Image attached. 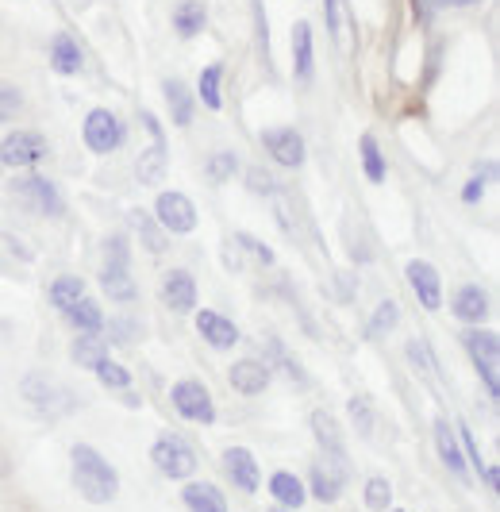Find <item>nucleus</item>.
Here are the masks:
<instances>
[{"label":"nucleus","mask_w":500,"mask_h":512,"mask_svg":"<svg viewBox=\"0 0 500 512\" xmlns=\"http://www.w3.org/2000/svg\"><path fill=\"white\" fill-rule=\"evenodd\" d=\"M74 486L89 505H108V501H116V493H120V474L112 470V462L104 459L100 451L85 447V443H77L74 447Z\"/></svg>","instance_id":"f257e3e1"},{"label":"nucleus","mask_w":500,"mask_h":512,"mask_svg":"<svg viewBox=\"0 0 500 512\" xmlns=\"http://www.w3.org/2000/svg\"><path fill=\"white\" fill-rule=\"evenodd\" d=\"M100 285L112 301H135V282L127 274V247L124 239H108V251H104V274H100Z\"/></svg>","instance_id":"f03ea898"},{"label":"nucleus","mask_w":500,"mask_h":512,"mask_svg":"<svg viewBox=\"0 0 500 512\" xmlns=\"http://www.w3.org/2000/svg\"><path fill=\"white\" fill-rule=\"evenodd\" d=\"M462 343H466V351H470V359H474L477 374L485 378L489 397H497V393H500V382H497L500 339L493 332H462Z\"/></svg>","instance_id":"7ed1b4c3"},{"label":"nucleus","mask_w":500,"mask_h":512,"mask_svg":"<svg viewBox=\"0 0 500 512\" xmlns=\"http://www.w3.org/2000/svg\"><path fill=\"white\" fill-rule=\"evenodd\" d=\"M24 397L47 416H62V412L74 409V393L62 382H54V378H43V374L24 378Z\"/></svg>","instance_id":"20e7f679"},{"label":"nucleus","mask_w":500,"mask_h":512,"mask_svg":"<svg viewBox=\"0 0 500 512\" xmlns=\"http://www.w3.org/2000/svg\"><path fill=\"white\" fill-rule=\"evenodd\" d=\"M150 459H154V466H158L166 478H189V474L197 470V455H193V447L177 436L158 439V443L150 447Z\"/></svg>","instance_id":"39448f33"},{"label":"nucleus","mask_w":500,"mask_h":512,"mask_svg":"<svg viewBox=\"0 0 500 512\" xmlns=\"http://www.w3.org/2000/svg\"><path fill=\"white\" fill-rule=\"evenodd\" d=\"M47 158V139L39 131H12L0 143V166H35Z\"/></svg>","instance_id":"423d86ee"},{"label":"nucleus","mask_w":500,"mask_h":512,"mask_svg":"<svg viewBox=\"0 0 500 512\" xmlns=\"http://www.w3.org/2000/svg\"><path fill=\"white\" fill-rule=\"evenodd\" d=\"M143 128L150 131V147L139 154V162H135V174L143 185H158V181H166V135L158 128V120L143 112Z\"/></svg>","instance_id":"0eeeda50"},{"label":"nucleus","mask_w":500,"mask_h":512,"mask_svg":"<svg viewBox=\"0 0 500 512\" xmlns=\"http://www.w3.org/2000/svg\"><path fill=\"white\" fill-rule=\"evenodd\" d=\"M154 220L166 231H174V235H189V231L197 228V208H193V201L185 193H158Z\"/></svg>","instance_id":"6e6552de"},{"label":"nucleus","mask_w":500,"mask_h":512,"mask_svg":"<svg viewBox=\"0 0 500 512\" xmlns=\"http://www.w3.org/2000/svg\"><path fill=\"white\" fill-rule=\"evenodd\" d=\"M85 143H89V151H97V154L116 151V147L124 143V124H120L108 108H93V112L85 116Z\"/></svg>","instance_id":"1a4fd4ad"},{"label":"nucleus","mask_w":500,"mask_h":512,"mask_svg":"<svg viewBox=\"0 0 500 512\" xmlns=\"http://www.w3.org/2000/svg\"><path fill=\"white\" fill-rule=\"evenodd\" d=\"M170 397H174V409L181 412L185 420H193V424H212V420H216L212 393L200 382H177Z\"/></svg>","instance_id":"9d476101"},{"label":"nucleus","mask_w":500,"mask_h":512,"mask_svg":"<svg viewBox=\"0 0 500 512\" xmlns=\"http://www.w3.org/2000/svg\"><path fill=\"white\" fill-rule=\"evenodd\" d=\"M312 432H316V443L324 447V459L347 478L350 474V462H347V447H343V432L339 424L327 416V412H312Z\"/></svg>","instance_id":"9b49d317"},{"label":"nucleus","mask_w":500,"mask_h":512,"mask_svg":"<svg viewBox=\"0 0 500 512\" xmlns=\"http://www.w3.org/2000/svg\"><path fill=\"white\" fill-rule=\"evenodd\" d=\"M408 282L416 289V297H420V305L427 312H439L443 308V282H439V270L431 266V262H408Z\"/></svg>","instance_id":"f8f14e48"},{"label":"nucleus","mask_w":500,"mask_h":512,"mask_svg":"<svg viewBox=\"0 0 500 512\" xmlns=\"http://www.w3.org/2000/svg\"><path fill=\"white\" fill-rule=\"evenodd\" d=\"M162 305L174 312H193L197 308V282L189 278V270H170L162 278Z\"/></svg>","instance_id":"ddd939ff"},{"label":"nucleus","mask_w":500,"mask_h":512,"mask_svg":"<svg viewBox=\"0 0 500 512\" xmlns=\"http://www.w3.org/2000/svg\"><path fill=\"white\" fill-rule=\"evenodd\" d=\"M262 143H266V151L274 154L281 166H300L304 162V139L293 128L262 131Z\"/></svg>","instance_id":"4468645a"},{"label":"nucleus","mask_w":500,"mask_h":512,"mask_svg":"<svg viewBox=\"0 0 500 512\" xmlns=\"http://www.w3.org/2000/svg\"><path fill=\"white\" fill-rule=\"evenodd\" d=\"M224 470H227V478H231L239 489H247V493H254V489H258V482H262L258 462H254V455H250L247 447H227V451H224Z\"/></svg>","instance_id":"2eb2a0df"},{"label":"nucleus","mask_w":500,"mask_h":512,"mask_svg":"<svg viewBox=\"0 0 500 512\" xmlns=\"http://www.w3.org/2000/svg\"><path fill=\"white\" fill-rule=\"evenodd\" d=\"M197 332L216 347V351H227V347H235L239 343V328L227 320V316H220V312H212V308H204V312H197Z\"/></svg>","instance_id":"dca6fc26"},{"label":"nucleus","mask_w":500,"mask_h":512,"mask_svg":"<svg viewBox=\"0 0 500 512\" xmlns=\"http://www.w3.org/2000/svg\"><path fill=\"white\" fill-rule=\"evenodd\" d=\"M231 385H235L239 393L254 397V393H262V389L270 385V366H266V362H254V359L235 362V366H231Z\"/></svg>","instance_id":"f3484780"},{"label":"nucleus","mask_w":500,"mask_h":512,"mask_svg":"<svg viewBox=\"0 0 500 512\" xmlns=\"http://www.w3.org/2000/svg\"><path fill=\"white\" fill-rule=\"evenodd\" d=\"M181 497H185V509L189 512H227L224 493L212 482H189V486L181 489Z\"/></svg>","instance_id":"a211bd4d"},{"label":"nucleus","mask_w":500,"mask_h":512,"mask_svg":"<svg viewBox=\"0 0 500 512\" xmlns=\"http://www.w3.org/2000/svg\"><path fill=\"white\" fill-rule=\"evenodd\" d=\"M20 193H24L27 201L39 208L43 216H58V212H62V197H58V189H54L47 178H24L20 181Z\"/></svg>","instance_id":"6ab92c4d"},{"label":"nucleus","mask_w":500,"mask_h":512,"mask_svg":"<svg viewBox=\"0 0 500 512\" xmlns=\"http://www.w3.org/2000/svg\"><path fill=\"white\" fill-rule=\"evenodd\" d=\"M435 447H439V459L447 466L450 474H466V459H462V447H458V439H454V428H450L447 420H435Z\"/></svg>","instance_id":"aec40b11"},{"label":"nucleus","mask_w":500,"mask_h":512,"mask_svg":"<svg viewBox=\"0 0 500 512\" xmlns=\"http://www.w3.org/2000/svg\"><path fill=\"white\" fill-rule=\"evenodd\" d=\"M485 312H489L485 289L481 285H462L458 297H454V316L466 320V324H477V320H485Z\"/></svg>","instance_id":"412c9836"},{"label":"nucleus","mask_w":500,"mask_h":512,"mask_svg":"<svg viewBox=\"0 0 500 512\" xmlns=\"http://www.w3.org/2000/svg\"><path fill=\"white\" fill-rule=\"evenodd\" d=\"M270 493L281 501V509H289V512H297L300 505H304V497H308L304 482H300L297 474H289V470H277L274 478H270Z\"/></svg>","instance_id":"4be33fe9"},{"label":"nucleus","mask_w":500,"mask_h":512,"mask_svg":"<svg viewBox=\"0 0 500 512\" xmlns=\"http://www.w3.org/2000/svg\"><path fill=\"white\" fill-rule=\"evenodd\" d=\"M50 66L66 77L81 70V47H77L66 31H58V35H54V43H50Z\"/></svg>","instance_id":"5701e85b"},{"label":"nucleus","mask_w":500,"mask_h":512,"mask_svg":"<svg viewBox=\"0 0 500 512\" xmlns=\"http://www.w3.org/2000/svg\"><path fill=\"white\" fill-rule=\"evenodd\" d=\"M339 489H343V474L331 462H316L312 466V497L331 505V501H339Z\"/></svg>","instance_id":"b1692460"},{"label":"nucleus","mask_w":500,"mask_h":512,"mask_svg":"<svg viewBox=\"0 0 500 512\" xmlns=\"http://www.w3.org/2000/svg\"><path fill=\"white\" fill-rule=\"evenodd\" d=\"M208 20V8H204V0H181L174 8V27L181 39H193L200 27Z\"/></svg>","instance_id":"393cba45"},{"label":"nucleus","mask_w":500,"mask_h":512,"mask_svg":"<svg viewBox=\"0 0 500 512\" xmlns=\"http://www.w3.org/2000/svg\"><path fill=\"white\" fill-rule=\"evenodd\" d=\"M293 70H297L300 81L312 77V27L304 20L293 27Z\"/></svg>","instance_id":"a878e982"},{"label":"nucleus","mask_w":500,"mask_h":512,"mask_svg":"<svg viewBox=\"0 0 500 512\" xmlns=\"http://www.w3.org/2000/svg\"><path fill=\"white\" fill-rule=\"evenodd\" d=\"M66 316H70V324H74V328H77L81 335H97L100 328H104V316H100V305H97V301H89V297H81V301H77V305L70 308Z\"/></svg>","instance_id":"bb28decb"},{"label":"nucleus","mask_w":500,"mask_h":512,"mask_svg":"<svg viewBox=\"0 0 500 512\" xmlns=\"http://www.w3.org/2000/svg\"><path fill=\"white\" fill-rule=\"evenodd\" d=\"M162 89H166V104H170L174 124H177V128H189V120H193V101H189V89H185L181 81H166Z\"/></svg>","instance_id":"cd10ccee"},{"label":"nucleus","mask_w":500,"mask_h":512,"mask_svg":"<svg viewBox=\"0 0 500 512\" xmlns=\"http://www.w3.org/2000/svg\"><path fill=\"white\" fill-rule=\"evenodd\" d=\"M327 27H331V35H335V43L350 54V24H347V0H327Z\"/></svg>","instance_id":"c85d7f7f"},{"label":"nucleus","mask_w":500,"mask_h":512,"mask_svg":"<svg viewBox=\"0 0 500 512\" xmlns=\"http://www.w3.org/2000/svg\"><path fill=\"white\" fill-rule=\"evenodd\" d=\"M85 297V282L81 278H58V282L50 285V301L58 305V312H70Z\"/></svg>","instance_id":"c756f323"},{"label":"nucleus","mask_w":500,"mask_h":512,"mask_svg":"<svg viewBox=\"0 0 500 512\" xmlns=\"http://www.w3.org/2000/svg\"><path fill=\"white\" fill-rule=\"evenodd\" d=\"M220 77H224V66H208V70H200V101L208 104L212 112H220L224 108V97H220Z\"/></svg>","instance_id":"7c9ffc66"},{"label":"nucleus","mask_w":500,"mask_h":512,"mask_svg":"<svg viewBox=\"0 0 500 512\" xmlns=\"http://www.w3.org/2000/svg\"><path fill=\"white\" fill-rule=\"evenodd\" d=\"M408 359H412V366H416L424 378L439 382V362H435V355H431V347H427L424 339H412V343H408Z\"/></svg>","instance_id":"2f4dec72"},{"label":"nucleus","mask_w":500,"mask_h":512,"mask_svg":"<svg viewBox=\"0 0 500 512\" xmlns=\"http://www.w3.org/2000/svg\"><path fill=\"white\" fill-rule=\"evenodd\" d=\"M74 362L89 366V370H97L100 362H104V343H100L97 335H81V339L74 343Z\"/></svg>","instance_id":"473e14b6"},{"label":"nucleus","mask_w":500,"mask_h":512,"mask_svg":"<svg viewBox=\"0 0 500 512\" xmlns=\"http://www.w3.org/2000/svg\"><path fill=\"white\" fill-rule=\"evenodd\" d=\"M362 166H366V178L370 181L385 178V158H381V151H377L374 135H362Z\"/></svg>","instance_id":"72a5a7b5"},{"label":"nucleus","mask_w":500,"mask_h":512,"mask_svg":"<svg viewBox=\"0 0 500 512\" xmlns=\"http://www.w3.org/2000/svg\"><path fill=\"white\" fill-rule=\"evenodd\" d=\"M366 509H374V512H389V501H393V486L385 482V478H370L366 482Z\"/></svg>","instance_id":"f704fd0d"},{"label":"nucleus","mask_w":500,"mask_h":512,"mask_svg":"<svg viewBox=\"0 0 500 512\" xmlns=\"http://www.w3.org/2000/svg\"><path fill=\"white\" fill-rule=\"evenodd\" d=\"M235 170H239V158H235V151H220V154H212L208 158V178L216 181H227V178H235Z\"/></svg>","instance_id":"c9c22d12"},{"label":"nucleus","mask_w":500,"mask_h":512,"mask_svg":"<svg viewBox=\"0 0 500 512\" xmlns=\"http://www.w3.org/2000/svg\"><path fill=\"white\" fill-rule=\"evenodd\" d=\"M135 228H139V235L147 239L150 255H162V251H166V235L154 228V220H150L147 212H139V216H135Z\"/></svg>","instance_id":"e433bc0d"},{"label":"nucleus","mask_w":500,"mask_h":512,"mask_svg":"<svg viewBox=\"0 0 500 512\" xmlns=\"http://www.w3.org/2000/svg\"><path fill=\"white\" fill-rule=\"evenodd\" d=\"M97 378H100V385H108V389H127L131 385V374H127L120 362H100L97 366Z\"/></svg>","instance_id":"4c0bfd02"},{"label":"nucleus","mask_w":500,"mask_h":512,"mask_svg":"<svg viewBox=\"0 0 500 512\" xmlns=\"http://www.w3.org/2000/svg\"><path fill=\"white\" fill-rule=\"evenodd\" d=\"M20 104H24L20 89H16L12 81H0V124H8V120L20 112Z\"/></svg>","instance_id":"58836bf2"},{"label":"nucleus","mask_w":500,"mask_h":512,"mask_svg":"<svg viewBox=\"0 0 500 512\" xmlns=\"http://www.w3.org/2000/svg\"><path fill=\"white\" fill-rule=\"evenodd\" d=\"M397 320H400L397 301H381V308H377V316H374V324H370V335H381L385 328H393Z\"/></svg>","instance_id":"ea45409f"},{"label":"nucleus","mask_w":500,"mask_h":512,"mask_svg":"<svg viewBox=\"0 0 500 512\" xmlns=\"http://www.w3.org/2000/svg\"><path fill=\"white\" fill-rule=\"evenodd\" d=\"M458 436H462V447H466V459L474 462V470L481 474V470H485V462H481V447H477L474 432H470L466 424H458Z\"/></svg>","instance_id":"a19ab883"},{"label":"nucleus","mask_w":500,"mask_h":512,"mask_svg":"<svg viewBox=\"0 0 500 512\" xmlns=\"http://www.w3.org/2000/svg\"><path fill=\"white\" fill-rule=\"evenodd\" d=\"M250 189L254 193H277V178L266 170H250Z\"/></svg>","instance_id":"79ce46f5"},{"label":"nucleus","mask_w":500,"mask_h":512,"mask_svg":"<svg viewBox=\"0 0 500 512\" xmlns=\"http://www.w3.org/2000/svg\"><path fill=\"white\" fill-rule=\"evenodd\" d=\"M481 189H485V185H481V178H474L466 189H462V201H466V205H474L477 197H481Z\"/></svg>","instance_id":"37998d69"},{"label":"nucleus","mask_w":500,"mask_h":512,"mask_svg":"<svg viewBox=\"0 0 500 512\" xmlns=\"http://www.w3.org/2000/svg\"><path fill=\"white\" fill-rule=\"evenodd\" d=\"M274 512H289V509H274Z\"/></svg>","instance_id":"c03bdc74"},{"label":"nucleus","mask_w":500,"mask_h":512,"mask_svg":"<svg viewBox=\"0 0 500 512\" xmlns=\"http://www.w3.org/2000/svg\"><path fill=\"white\" fill-rule=\"evenodd\" d=\"M389 512H400V509H389Z\"/></svg>","instance_id":"a18cd8bd"}]
</instances>
